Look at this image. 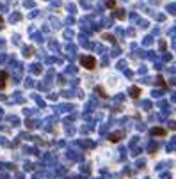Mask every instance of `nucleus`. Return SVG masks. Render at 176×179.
<instances>
[{"label": "nucleus", "instance_id": "f257e3e1", "mask_svg": "<svg viewBox=\"0 0 176 179\" xmlns=\"http://www.w3.org/2000/svg\"><path fill=\"white\" fill-rule=\"evenodd\" d=\"M80 64L84 66L85 69H94L96 67V59L89 57V55H84V57L80 59Z\"/></svg>", "mask_w": 176, "mask_h": 179}, {"label": "nucleus", "instance_id": "7ed1b4c3", "mask_svg": "<svg viewBox=\"0 0 176 179\" xmlns=\"http://www.w3.org/2000/svg\"><path fill=\"white\" fill-rule=\"evenodd\" d=\"M0 22H2V18H0Z\"/></svg>", "mask_w": 176, "mask_h": 179}, {"label": "nucleus", "instance_id": "f03ea898", "mask_svg": "<svg viewBox=\"0 0 176 179\" xmlns=\"http://www.w3.org/2000/svg\"><path fill=\"white\" fill-rule=\"evenodd\" d=\"M107 6H109V7H114V6H116V2H114V0H109V2H107Z\"/></svg>", "mask_w": 176, "mask_h": 179}]
</instances>
